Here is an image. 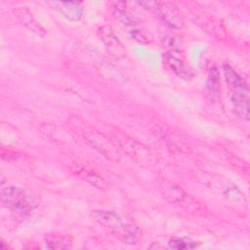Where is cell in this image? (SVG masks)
Segmentation results:
<instances>
[{"instance_id": "obj_1", "label": "cell", "mask_w": 250, "mask_h": 250, "mask_svg": "<svg viewBox=\"0 0 250 250\" xmlns=\"http://www.w3.org/2000/svg\"><path fill=\"white\" fill-rule=\"evenodd\" d=\"M91 216L95 222L109 231L121 242L128 245L138 244L141 238L139 228L114 211L93 210Z\"/></svg>"}, {"instance_id": "obj_2", "label": "cell", "mask_w": 250, "mask_h": 250, "mask_svg": "<svg viewBox=\"0 0 250 250\" xmlns=\"http://www.w3.org/2000/svg\"><path fill=\"white\" fill-rule=\"evenodd\" d=\"M225 79L235 113L242 119H249V89L244 79L229 65H224Z\"/></svg>"}, {"instance_id": "obj_3", "label": "cell", "mask_w": 250, "mask_h": 250, "mask_svg": "<svg viewBox=\"0 0 250 250\" xmlns=\"http://www.w3.org/2000/svg\"><path fill=\"white\" fill-rule=\"evenodd\" d=\"M69 122L72 129L93 148L107 158L116 159L118 157V151L111 142L79 116H72L69 118Z\"/></svg>"}, {"instance_id": "obj_4", "label": "cell", "mask_w": 250, "mask_h": 250, "mask_svg": "<svg viewBox=\"0 0 250 250\" xmlns=\"http://www.w3.org/2000/svg\"><path fill=\"white\" fill-rule=\"evenodd\" d=\"M159 189L163 196L171 203L176 204L188 212L200 213L202 211L201 205L179 186L167 180H163L159 184Z\"/></svg>"}, {"instance_id": "obj_5", "label": "cell", "mask_w": 250, "mask_h": 250, "mask_svg": "<svg viewBox=\"0 0 250 250\" xmlns=\"http://www.w3.org/2000/svg\"><path fill=\"white\" fill-rule=\"evenodd\" d=\"M1 201L15 216L24 218L31 211L30 202L22 189L18 187L9 186L1 191Z\"/></svg>"}, {"instance_id": "obj_6", "label": "cell", "mask_w": 250, "mask_h": 250, "mask_svg": "<svg viewBox=\"0 0 250 250\" xmlns=\"http://www.w3.org/2000/svg\"><path fill=\"white\" fill-rule=\"evenodd\" d=\"M98 35L112 56L122 58L126 55V50L110 26L100 27L98 29Z\"/></svg>"}, {"instance_id": "obj_7", "label": "cell", "mask_w": 250, "mask_h": 250, "mask_svg": "<svg viewBox=\"0 0 250 250\" xmlns=\"http://www.w3.org/2000/svg\"><path fill=\"white\" fill-rule=\"evenodd\" d=\"M49 5L69 21H77L81 19L83 7L81 2H49Z\"/></svg>"}, {"instance_id": "obj_8", "label": "cell", "mask_w": 250, "mask_h": 250, "mask_svg": "<svg viewBox=\"0 0 250 250\" xmlns=\"http://www.w3.org/2000/svg\"><path fill=\"white\" fill-rule=\"evenodd\" d=\"M160 16L162 17V19L166 21L167 24H169L170 26L173 27H177L180 28L183 26V18L181 16L180 11L177 9V7L172 4V3H159L158 2V6L156 9Z\"/></svg>"}, {"instance_id": "obj_9", "label": "cell", "mask_w": 250, "mask_h": 250, "mask_svg": "<svg viewBox=\"0 0 250 250\" xmlns=\"http://www.w3.org/2000/svg\"><path fill=\"white\" fill-rule=\"evenodd\" d=\"M165 62L177 76L183 79H189L193 75L190 68L181 59L171 54H167L165 56Z\"/></svg>"}, {"instance_id": "obj_10", "label": "cell", "mask_w": 250, "mask_h": 250, "mask_svg": "<svg viewBox=\"0 0 250 250\" xmlns=\"http://www.w3.org/2000/svg\"><path fill=\"white\" fill-rule=\"evenodd\" d=\"M44 243L48 249H69L71 248V240L62 234L49 233L44 238Z\"/></svg>"}, {"instance_id": "obj_11", "label": "cell", "mask_w": 250, "mask_h": 250, "mask_svg": "<svg viewBox=\"0 0 250 250\" xmlns=\"http://www.w3.org/2000/svg\"><path fill=\"white\" fill-rule=\"evenodd\" d=\"M15 14L18 17V19L22 22V24H24L25 26H27L28 28L35 32H41L40 25L37 24L36 21L26 8H18L17 10H15Z\"/></svg>"}, {"instance_id": "obj_12", "label": "cell", "mask_w": 250, "mask_h": 250, "mask_svg": "<svg viewBox=\"0 0 250 250\" xmlns=\"http://www.w3.org/2000/svg\"><path fill=\"white\" fill-rule=\"evenodd\" d=\"M76 172L80 178H82L84 181L90 183L91 185L95 186L96 188H98L100 189H104L106 188L105 181L102 177H100L99 175L94 173L93 171H89L85 168H79Z\"/></svg>"}, {"instance_id": "obj_13", "label": "cell", "mask_w": 250, "mask_h": 250, "mask_svg": "<svg viewBox=\"0 0 250 250\" xmlns=\"http://www.w3.org/2000/svg\"><path fill=\"white\" fill-rule=\"evenodd\" d=\"M169 248L176 250L193 249L197 247V243L189 237H173L170 239Z\"/></svg>"}, {"instance_id": "obj_14", "label": "cell", "mask_w": 250, "mask_h": 250, "mask_svg": "<svg viewBox=\"0 0 250 250\" xmlns=\"http://www.w3.org/2000/svg\"><path fill=\"white\" fill-rule=\"evenodd\" d=\"M219 73L217 71L216 68H212L209 76L207 78V82H206V87L208 89V91L211 93H216L219 90V84H220V79H219Z\"/></svg>"}]
</instances>
